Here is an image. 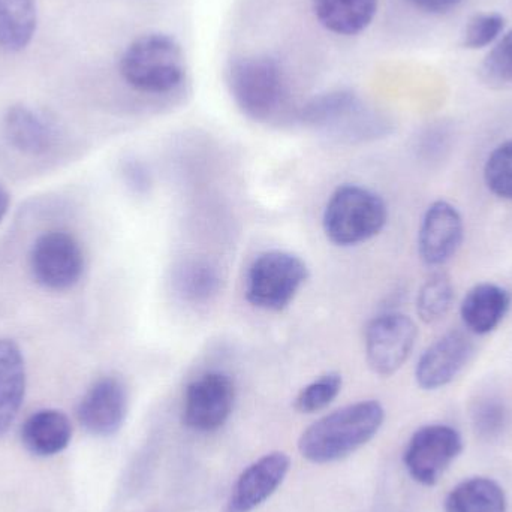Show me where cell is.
<instances>
[{"label":"cell","mask_w":512,"mask_h":512,"mask_svg":"<svg viewBox=\"0 0 512 512\" xmlns=\"http://www.w3.org/2000/svg\"><path fill=\"white\" fill-rule=\"evenodd\" d=\"M385 421L378 400L343 406L310 424L298 441L301 456L316 465L339 462L372 441Z\"/></svg>","instance_id":"6da1fadb"},{"label":"cell","mask_w":512,"mask_h":512,"mask_svg":"<svg viewBox=\"0 0 512 512\" xmlns=\"http://www.w3.org/2000/svg\"><path fill=\"white\" fill-rule=\"evenodd\" d=\"M120 74L138 92H171L182 84L186 74L182 47L162 33L141 36L123 53Z\"/></svg>","instance_id":"7a4b0ae2"},{"label":"cell","mask_w":512,"mask_h":512,"mask_svg":"<svg viewBox=\"0 0 512 512\" xmlns=\"http://www.w3.org/2000/svg\"><path fill=\"white\" fill-rule=\"evenodd\" d=\"M387 221V204L378 194L363 186L345 185L328 200L322 227L331 243L349 248L378 236Z\"/></svg>","instance_id":"3957f363"},{"label":"cell","mask_w":512,"mask_h":512,"mask_svg":"<svg viewBox=\"0 0 512 512\" xmlns=\"http://www.w3.org/2000/svg\"><path fill=\"white\" fill-rule=\"evenodd\" d=\"M309 277L300 256L286 251H267L256 256L246 276V300L256 309L282 312Z\"/></svg>","instance_id":"277c9868"},{"label":"cell","mask_w":512,"mask_h":512,"mask_svg":"<svg viewBox=\"0 0 512 512\" xmlns=\"http://www.w3.org/2000/svg\"><path fill=\"white\" fill-rule=\"evenodd\" d=\"M228 86L237 107L255 122L273 119L286 98L282 71L270 57L236 60L228 71Z\"/></svg>","instance_id":"5b68a950"},{"label":"cell","mask_w":512,"mask_h":512,"mask_svg":"<svg viewBox=\"0 0 512 512\" xmlns=\"http://www.w3.org/2000/svg\"><path fill=\"white\" fill-rule=\"evenodd\" d=\"M304 125L342 140H369L384 134V123L367 110L351 92H330L316 96L300 111Z\"/></svg>","instance_id":"8992f818"},{"label":"cell","mask_w":512,"mask_h":512,"mask_svg":"<svg viewBox=\"0 0 512 512\" xmlns=\"http://www.w3.org/2000/svg\"><path fill=\"white\" fill-rule=\"evenodd\" d=\"M29 264L39 285L51 291H66L83 276L84 252L72 234L48 231L33 243Z\"/></svg>","instance_id":"52a82bcc"},{"label":"cell","mask_w":512,"mask_h":512,"mask_svg":"<svg viewBox=\"0 0 512 512\" xmlns=\"http://www.w3.org/2000/svg\"><path fill=\"white\" fill-rule=\"evenodd\" d=\"M463 439L445 424L424 426L409 439L403 456L406 471L421 486L432 487L462 454Z\"/></svg>","instance_id":"ba28073f"},{"label":"cell","mask_w":512,"mask_h":512,"mask_svg":"<svg viewBox=\"0 0 512 512\" xmlns=\"http://www.w3.org/2000/svg\"><path fill=\"white\" fill-rule=\"evenodd\" d=\"M236 403V384L224 372H207L186 388L183 423L198 433L216 432L225 426Z\"/></svg>","instance_id":"9c48e42d"},{"label":"cell","mask_w":512,"mask_h":512,"mask_svg":"<svg viewBox=\"0 0 512 512\" xmlns=\"http://www.w3.org/2000/svg\"><path fill=\"white\" fill-rule=\"evenodd\" d=\"M415 322L403 313L376 316L366 328V360L372 372L391 376L408 361L417 340Z\"/></svg>","instance_id":"30bf717a"},{"label":"cell","mask_w":512,"mask_h":512,"mask_svg":"<svg viewBox=\"0 0 512 512\" xmlns=\"http://www.w3.org/2000/svg\"><path fill=\"white\" fill-rule=\"evenodd\" d=\"M128 415V391L116 376L93 382L78 403L77 417L83 429L93 436L114 435L122 429Z\"/></svg>","instance_id":"8fae6325"},{"label":"cell","mask_w":512,"mask_h":512,"mask_svg":"<svg viewBox=\"0 0 512 512\" xmlns=\"http://www.w3.org/2000/svg\"><path fill=\"white\" fill-rule=\"evenodd\" d=\"M474 354L475 345L471 337L463 331H450L421 355L415 369L417 384L427 391L445 387L468 366Z\"/></svg>","instance_id":"7c38bea8"},{"label":"cell","mask_w":512,"mask_h":512,"mask_svg":"<svg viewBox=\"0 0 512 512\" xmlns=\"http://www.w3.org/2000/svg\"><path fill=\"white\" fill-rule=\"evenodd\" d=\"M291 468L285 453L265 454L245 469L222 512H252L277 492Z\"/></svg>","instance_id":"4fadbf2b"},{"label":"cell","mask_w":512,"mask_h":512,"mask_svg":"<svg viewBox=\"0 0 512 512\" xmlns=\"http://www.w3.org/2000/svg\"><path fill=\"white\" fill-rule=\"evenodd\" d=\"M465 237L462 215L448 201H435L424 213L418 254L427 265H442L459 251Z\"/></svg>","instance_id":"5bb4252c"},{"label":"cell","mask_w":512,"mask_h":512,"mask_svg":"<svg viewBox=\"0 0 512 512\" xmlns=\"http://www.w3.org/2000/svg\"><path fill=\"white\" fill-rule=\"evenodd\" d=\"M512 303V295L496 283L475 285L463 298L460 306L463 324L471 333L489 334L499 327Z\"/></svg>","instance_id":"9a60e30c"},{"label":"cell","mask_w":512,"mask_h":512,"mask_svg":"<svg viewBox=\"0 0 512 512\" xmlns=\"http://www.w3.org/2000/svg\"><path fill=\"white\" fill-rule=\"evenodd\" d=\"M26 394V364L20 346L0 339V438L8 433Z\"/></svg>","instance_id":"2e32d148"},{"label":"cell","mask_w":512,"mask_h":512,"mask_svg":"<svg viewBox=\"0 0 512 512\" xmlns=\"http://www.w3.org/2000/svg\"><path fill=\"white\" fill-rule=\"evenodd\" d=\"M71 439V421L57 409L33 412L21 427V442L36 457H53L62 453Z\"/></svg>","instance_id":"e0dca14e"},{"label":"cell","mask_w":512,"mask_h":512,"mask_svg":"<svg viewBox=\"0 0 512 512\" xmlns=\"http://www.w3.org/2000/svg\"><path fill=\"white\" fill-rule=\"evenodd\" d=\"M5 131L9 143L26 155H44L56 141L53 125L36 111L23 105H17L8 111Z\"/></svg>","instance_id":"ac0fdd59"},{"label":"cell","mask_w":512,"mask_h":512,"mask_svg":"<svg viewBox=\"0 0 512 512\" xmlns=\"http://www.w3.org/2000/svg\"><path fill=\"white\" fill-rule=\"evenodd\" d=\"M319 23L339 35H355L372 23L378 0H312Z\"/></svg>","instance_id":"d6986e66"},{"label":"cell","mask_w":512,"mask_h":512,"mask_svg":"<svg viewBox=\"0 0 512 512\" xmlns=\"http://www.w3.org/2000/svg\"><path fill=\"white\" fill-rule=\"evenodd\" d=\"M221 274L216 265L203 258H188L174 268L173 286L177 295L189 303H207L221 288Z\"/></svg>","instance_id":"ffe728a7"},{"label":"cell","mask_w":512,"mask_h":512,"mask_svg":"<svg viewBox=\"0 0 512 512\" xmlns=\"http://www.w3.org/2000/svg\"><path fill=\"white\" fill-rule=\"evenodd\" d=\"M504 489L490 478L475 477L451 490L445 512H507Z\"/></svg>","instance_id":"44dd1931"},{"label":"cell","mask_w":512,"mask_h":512,"mask_svg":"<svg viewBox=\"0 0 512 512\" xmlns=\"http://www.w3.org/2000/svg\"><path fill=\"white\" fill-rule=\"evenodd\" d=\"M36 29V0H0V48L20 51Z\"/></svg>","instance_id":"7402d4cb"},{"label":"cell","mask_w":512,"mask_h":512,"mask_svg":"<svg viewBox=\"0 0 512 512\" xmlns=\"http://www.w3.org/2000/svg\"><path fill=\"white\" fill-rule=\"evenodd\" d=\"M453 301L454 286L450 277L444 273L433 274L418 292V316L426 324H435L450 312Z\"/></svg>","instance_id":"603a6c76"},{"label":"cell","mask_w":512,"mask_h":512,"mask_svg":"<svg viewBox=\"0 0 512 512\" xmlns=\"http://www.w3.org/2000/svg\"><path fill=\"white\" fill-rule=\"evenodd\" d=\"M343 387L340 373L328 372L307 384L294 400L295 411L300 414H316L330 406L339 396Z\"/></svg>","instance_id":"cb8c5ba5"},{"label":"cell","mask_w":512,"mask_h":512,"mask_svg":"<svg viewBox=\"0 0 512 512\" xmlns=\"http://www.w3.org/2000/svg\"><path fill=\"white\" fill-rule=\"evenodd\" d=\"M484 182L496 197L512 201V140L490 153L484 165Z\"/></svg>","instance_id":"d4e9b609"},{"label":"cell","mask_w":512,"mask_h":512,"mask_svg":"<svg viewBox=\"0 0 512 512\" xmlns=\"http://www.w3.org/2000/svg\"><path fill=\"white\" fill-rule=\"evenodd\" d=\"M475 432L484 439H495L504 433L508 424V409L495 397L478 400L472 409Z\"/></svg>","instance_id":"484cf974"},{"label":"cell","mask_w":512,"mask_h":512,"mask_svg":"<svg viewBox=\"0 0 512 512\" xmlns=\"http://www.w3.org/2000/svg\"><path fill=\"white\" fill-rule=\"evenodd\" d=\"M483 75L492 86L512 87V29L498 39L495 47L487 54Z\"/></svg>","instance_id":"4316f807"},{"label":"cell","mask_w":512,"mask_h":512,"mask_svg":"<svg viewBox=\"0 0 512 512\" xmlns=\"http://www.w3.org/2000/svg\"><path fill=\"white\" fill-rule=\"evenodd\" d=\"M505 29V18L496 12L478 14L469 21L463 35V45L469 50L489 47L501 38Z\"/></svg>","instance_id":"83f0119b"},{"label":"cell","mask_w":512,"mask_h":512,"mask_svg":"<svg viewBox=\"0 0 512 512\" xmlns=\"http://www.w3.org/2000/svg\"><path fill=\"white\" fill-rule=\"evenodd\" d=\"M125 176L128 179L129 186L135 189V191H146L150 185V176L147 173L146 168L138 162H132V164L126 165Z\"/></svg>","instance_id":"f1b7e54d"},{"label":"cell","mask_w":512,"mask_h":512,"mask_svg":"<svg viewBox=\"0 0 512 512\" xmlns=\"http://www.w3.org/2000/svg\"><path fill=\"white\" fill-rule=\"evenodd\" d=\"M418 9L430 14H445L456 9L463 0H409Z\"/></svg>","instance_id":"f546056e"},{"label":"cell","mask_w":512,"mask_h":512,"mask_svg":"<svg viewBox=\"0 0 512 512\" xmlns=\"http://www.w3.org/2000/svg\"><path fill=\"white\" fill-rule=\"evenodd\" d=\"M9 206H11V195H9L5 185L0 183V224H2L3 219H5Z\"/></svg>","instance_id":"4dcf8cb0"}]
</instances>
